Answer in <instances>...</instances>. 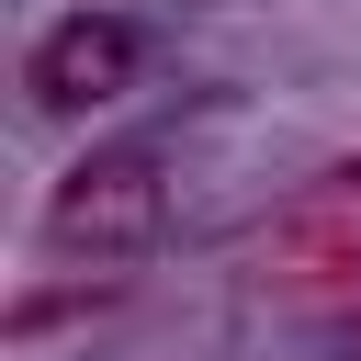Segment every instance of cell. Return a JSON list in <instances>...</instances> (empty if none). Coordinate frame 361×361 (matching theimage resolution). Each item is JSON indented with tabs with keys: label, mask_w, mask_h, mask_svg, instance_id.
<instances>
[{
	"label": "cell",
	"mask_w": 361,
	"mask_h": 361,
	"mask_svg": "<svg viewBox=\"0 0 361 361\" xmlns=\"http://www.w3.org/2000/svg\"><path fill=\"white\" fill-rule=\"evenodd\" d=\"M158 214H169L158 158H147V147H102V158H79V169L45 192V248L113 271V259H147V248H158Z\"/></svg>",
	"instance_id": "obj_1"
},
{
	"label": "cell",
	"mask_w": 361,
	"mask_h": 361,
	"mask_svg": "<svg viewBox=\"0 0 361 361\" xmlns=\"http://www.w3.org/2000/svg\"><path fill=\"white\" fill-rule=\"evenodd\" d=\"M124 79H135V23H113V11H68V23H45L34 56H23V90H34L45 113H90V102H113Z\"/></svg>",
	"instance_id": "obj_2"
},
{
	"label": "cell",
	"mask_w": 361,
	"mask_h": 361,
	"mask_svg": "<svg viewBox=\"0 0 361 361\" xmlns=\"http://www.w3.org/2000/svg\"><path fill=\"white\" fill-rule=\"evenodd\" d=\"M338 361H361V305H350V316H338Z\"/></svg>",
	"instance_id": "obj_3"
}]
</instances>
